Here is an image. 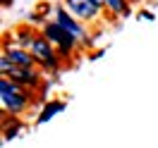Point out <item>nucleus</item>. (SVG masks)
Segmentation results:
<instances>
[{
	"label": "nucleus",
	"instance_id": "obj_1",
	"mask_svg": "<svg viewBox=\"0 0 158 148\" xmlns=\"http://www.w3.org/2000/svg\"><path fill=\"white\" fill-rule=\"evenodd\" d=\"M34 98H39L36 91L24 89V86H19V84H15L12 79H7V77L0 79V103H2L5 115L22 117L24 112H29V110H31Z\"/></svg>",
	"mask_w": 158,
	"mask_h": 148
},
{
	"label": "nucleus",
	"instance_id": "obj_2",
	"mask_svg": "<svg viewBox=\"0 0 158 148\" xmlns=\"http://www.w3.org/2000/svg\"><path fill=\"white\" fill-rule=\"evenodd\" d=\"M41 34H43V36H46V38L58 48L60 58L65 60V62L74 58V53H77V48H79V41L74 38L72 34H67V31L62 29L55 19H48V22H46V26L41 29Z\"/></svg>",
	"mask_w": 158,
	"mask_h": 148
},
{
	"label": "nucleus",
	"instance_id": "obj_3",
	"mask_svg": "<svg viewBox=\"0 0 158 148\" xmlns=\"http://www.w3.org/2000/svg\"><path fill=\"white\" fill-rule=\"evenodd\" d=\"M53 19L58 22L62 29L67 31V34H72L74 38L79 41V48H89V38H91V31L89 26L84 24V22H79L74 14H69L67 7L60 2V5H55V12H53Z\"/></svg>",
	"mask_w": 158,
	"mask_h": 148
},
{
	"label": "nucleus",
	"instance_id": "obj_4",
	"mask_svg": "<svg viewBox=\"0 0 158 148\" xmlns=\"http://www.w3.org/2000/svg\"><path fill=\"white\" fill-rule=\"evenodd\" d=\"M2 77L12 79L15 84H19V86H24V89H29V91H41V86L46 84L41 67H15L12 65V69L5 72Z\"/></svg>",
	"mask_w": 158,
	"mask_h": 148
},
{
	"label": "nucleus",
	"instance_id": "obj_5",
	"mask_svg": "<svg viewBox=\"0 0 158 148\" xmlns=\"http://www.w3.org/2000/svg\"><path fill=\"white\" fill-rule=\"evenodd\" d=\"M62 5L67 7L69 14H74L84 24L96 22L101 17V12H103V7H101L98 2H94V0H62Z\"/></svg>",
	"mask_w": 158,
	"mask_h": 148
},
{
	"label": "nucleus",
	"instance_id": "obj_6",
	"mask_svg": "<svg viewBox=\"0 0 158 148\" xmlns=\"http://www.w3.org/2000/svg\"><path fill=\"white\" fill-rule=\"evenodd\" d=\"M41 29H36V26H31V24H22V26H17V29H12L7 36H5V41H2V46H19V48H27L29 50L31 41L36 38V34H39Z\"/></svg>",
	"mask_w": 158,
	"mask_h": 148
},
{
	"label": "nucleus",
	"instance_id": "obj_7",
	"mask_svg": "<svg viewBox=\"0 0 158 148\" xmlns=\"http://www.w3.org/2000/svg\"><path fill=\"white\" fill-rule=\"evenodd\" d=\"M2 55L10 60L15 67H39L34 55L27 48H19V46H2Z\"/></svg>",
	"mask_w": 158,
	"mask_h": 148
},
{
	"label": "nucleus",
	"instance_id": "obj_8",
	"mask_svg": "<svg viewBox=\"0 0 158 148\" xmlns=\"http://www.w3.org/2000/svg\"><path fill=\"white\" fill-rule=\"evenodd\" d=\"M65 108H67V100H60V98L48 100L46 105H41L39 115H36V124H46V122H50V119L55 117V115H60Z\"/></svg>",
	"mask_w": 158,
	"mask_h": 148
},
{
	"label": "nucleus",
	"instance_id": "obj_9",
	"mask_svg": "<svg viewBox=\"0 0 158 148\" xmlns=\"http://www.w3.org/2000/svg\"><path fill=\"white\" fill-rule=\"evenodd\" d=\"M22 129H24V122H22L19 117L5 115V119H2V138H5V141L17 138V136L22 134Z\"/></svg>",
	"mask_w": 158,
	"mask_h": 148
},
{
	"label": "nucleus",
	"instance_id": "obj_10",
	"mask_svg": "<svg viewBox=\"0 0 158 148\" xmlns=\"http://www.w3.org/2000/svg\"><path fill=\"white\" fill-rule=\"evenodd\" d=\"M129 5H132L129 0H106V2H103V12H106V14H113V17H122Z\"/></svg>",
	"mask_w": 158,
	"mask_h": 148
},
{
	"label": "nucleus",
	"instance_id": "obj_11",
	"mask_svg": "<svg viewBox=\"0 0 158 148\" xmlns=\"http://www.w3.org/2000/svg\"><path fill=\"white\" fill-rule=\"evenodd\" d=\"M46 22H48V17H46L41 10H31L29 14H27V24L36 26V29H43V26H46Z\"/></svg>",
	"mask_w": 158,
	"mask_h": 148
},
{
	"label": "nucleus",
	"instance_id": "obj_12",
	"mask_svg": "<svg viewBox=\"0 0 158 148\" xmlns=\"http://www.w3.org/2000/svg\"><path fill=\"white\" fill-rule=\"evenodd\" d=\"M137 19H144V22H156V14H153V10L144 7V10H139V12H137Z\"/></svg>",
	"mask_w": 158,
	"mask_h": 148
},
{
	"label": "nucleus",
	"instance_id": "obj_13",
	"mask_svg": "<svg viewBox=\"0 0 158 148\" xmlns=\"http://www.w3.org/2000/svg\"><path fill=\"white\" fill-rule=\"evenodd\" d=\"M106 53H108V50H106V48H98V50H94V53H91V55H89V60H101V58H103V55H106Z\"/></svg>",
	"mask_w": 158,
	"mask_h": 148
},
{
	"label": "nucleus",
	"instance_id": "obj_14",
	"mask_svg": "<svg viewBox=\"0 0 158 148\" xmlns=\"http://www.w3.org/2000/svg\"><path fill=\"white\" fill-rule=\"evenodd\" d=\"M0 5H2V7H12V5H15V0H0Z\"/></svg>",
	"mask_w": 158,
	"mask_h": 148
},
{
	"label": "nucleus",
	"instance_id": "obj_15",
	"mask_svg": "<svg viewBox=\"0 0 158 148\" xmlns=\"http://www.w3.org/2000/svg\"><path fill=\"white\" fill-rule=\"evenodd\" d=\"M94 2H98V5H101V7H103V2H106V0H94Z\"/></svg>",
	"mask_w": 158,
	"mask_h": 148
},
{
	"label": "nucleus",
	"instance_id": "obj_16",
	"mask_svg": "<svg viewBox=\"0 0 158 148\" xmlns=\"http://www.w3.org/2000/svg\"><path fill=\"white\" fill-rule=\"evenodd\" d=\"M129 2H132V5H134V2H139V0H129Z\"/></svg>",
	"mask_w": 158,
	"mask_h": 148
}]
</instances>
